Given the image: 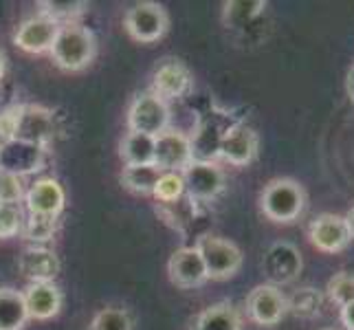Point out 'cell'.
<instances>
[{"mask_svg":"<svg viewBox=\"0 0 354 330\" xmlns=\"http://www.w3.org/2000/svg\"><path fill=\"white\" fill-rule=\"evenodd\" d=\"M152 196L163 205L178 203L183 196H185V181H183V174L180 172H163L152 192Z\"/></svg>","mask_w":354,"mask_h":330,"instance_id":"obj_27","label":"cell"},{"mask_svg":"<svg viewBox=\"0 0 354 330\" xmlns=\"http://www.w3.org/2000/svg\"><path fill=\"white\" fill-rule=\"evenodd\" d=\"M5 71H7V59H5V53L0 51V80L5 77Z\"/></svg>","mask_w":354,"mask_h":330,"instance_id":"obj_35","label":"cell"},{"mask_svg":"<svg viewBox=\"0 0 354 330\" xmlns=\"http://www.w3.org/2000/svg\"><path fill=\"white\" fill-rule=\"evenodd\" d=\"M346 223H348V229H350V234H352V238H354V207L348 212V216H346Z\"/></svg>","mask_w":354,"mask_h":330,"instance_id":"obj_34","label":"cell"},{"mask_svg":"<svg viewBox=\"0 0 354 330\" xmlns=\"http://www.w3.org/2000/svg\"><path fill=\"white\" fill-rule=\"evenodd\" d=\"M266 9L262 0H234L225 3V24L229 29H244Z\"/></svg>","mask_w":354,"mask_h":330,"instance_id":"obj_25","label":"cell"},{"mask_svg":"<svg viewBox=\"0 0 354 330\" xmlns=\"http://www.w3.org/2000/svg\"><path fill=\"white\" fill-rule=\"evenodd\" d=\"M20 199H24L22 178L0 172V203H14V205H18Z\"/></svg>","mask_w":354,"mask_h":330,"instance_id":"obj_31","label":"cell"},{"mask_svg":"<svg viewBox=\"0 0 354 330\" xmlns=\"http://www.w3.org/2000/svg\"><path fill=\"white\" fill-rule=\"evenodd\" d=\"M7 141H9V139H7V134L3 132V128H0V148H3V145H5Z\"/></svg>","mask_w":354,"mask_h":330,"instance_id":"obj_36","label":"cell"},{"mask_svg":"<svg viewBox=\"0 0 354 330\" xmlns=\"http://www.w3.org/2000/svg\"><path fill=\"white\" fill-rule=\"evenodd\" d=\"M57 33H59V24L38 14L18 24V29L14 33V44L24 53H46L51 51Z\"/></svg>","mask_w":354,"mask_h":330,"instance_id":"obj_11","label":"cell"},{"mask_svg":"<svg viewBox=\"0 0 354 330\" xmlns=\"http://www.w3.org/2000/svg\"><path fill=\"white\" fill-rule=\"evenodd\" d=\"M18 268L31 284L53 282L59 273V258L51 249L29 247V249H24L22 255L18 258Z\"/></svg>","mask_w":354,"mask_h":330,"instance_id":"obj_18","label":"cell"},{"mask_svg":"<svg viewBox=\"0 0 354 330\" xmlns=\"http://www.w3.org/2000/svg\"><path fill=\"white\" fill-rule=\"evenodd\" d=\"M194 161L189 134L169 128L154 141V165L161 172H183Z\"/></svg>","mask_w":354,"mask_h":330,"instance_id":"obj_7","label":"cell"},{"mask_svg":"<svg viewBox=\"0 0 354 330\" xmlns=\"http://www.w3.org/2000/svg\"><path fill=\"white\" fill-rule=\"evenodd\" d=\"M322 330H335V328H322Z\"/></svg>","mask_w":354,"mask_h":330,"instance_id":"obj_37","label":"cell"},{"mask_svg":"<svg viewBox=\"0 0 354 330\" xmlns=\"http://www.w3.org/2000/svg\"><path fill=\"white\" fill-rule=\"evenodd\" d=\"M328 297H330L339 309H344L346 304L354 302V273L341 271L337 273L330 282H328Z\"/></svg>","mask_w":354,"mask_h":330,"instance_id":"obj_30","label":"cell"},{"mask_svg":"<svg viewBox=\"0 0 354 330\" xmlns=\"http://www.w3.org/2000/svg\"><path fill=\"white\" fill-rule=\"evenodd\" d=\"M40 14L48 20L62 24H75L88 11V3L84 0H40Z\"/></svg>","mask_w":354,"mask_h":330,"instance_id":"obj_24","label":"cell"},{"mask_svg":"<svg viewBox=\"0 0 354 330\" xmlns=\"http://www.w3.org/2000/svg\"><path fill=\"white\" fill-rule=\"evenodd\" d=\"M306 205V194L297 181L275 178L260 194V210L273 223H292Z\"/></svg>","mask_w":354,"mask_h":330,"instance_id":"obj_2","label":"cell"},{"mask_svg":"<svg viewBox=\"0 0 354 330\" xmlns=\"http://www.w3.org/2000/svg\"><path fill=\"white\" fill-rule=\"evenodd\" d=\"M161 169L154 163L150 165H126L124 172H121V183L124 187L134 192V194H143V196H152V192L156 187L158 178H161Z\"/></svg>","mask_w":354,"mask_h":330,"instance_id":"obj_23","label":"cell"},{"mask_svg":"<svg viewBox=\"0 0 354 330\" xmlns=\"http://www.w3.org/2000/svg\"><path fill=\"white\" fill-rule=\"evenodd\" d=\"M192 89V71L180 59H163L152 73V91L163 102H172L185 97Z\"/></svg>","mask_w":354,"mask_h":330,"instance_id":"obj_10","label":"cell"},{"mask_svg":"<svg viewBox=\"0 0 354 330\" xmlns=\"http://www.w3.org/2000/svg\"><path fill=\"white\" fill-rule=\"evenodd\" d=\"M29 320L24 295L16 288H0V330H22Z\"/></svg>","mask_w":354,"mask_h":330,"instance_id":"obj_21","label":"cell"},{"mask_svg":"<svg viewBox=\"0 0 354 330\" xmlns=\"http://www.w3.org/2000/svg\"><path fill=\"white\" fill-rule=\"evenodd\" d=\"M346 91H348V97L354 102V64L350 66L348 71V77H346Z\"/></svg>","mask_w":354,"mask_h":330,"instance_id":"obj_33","label":"cell"},{"mask_svg":"<svg viewBox=\"0 0 354 330\" xmlns=\"http://www.w3.org/2000/svg\"><path fill=\"white\" fill-rule=\"evenodd\" d=\"M55 115L53 110L35 104H20L14 139L38 148H46L55 137Z\"/></svg>","mask_w":354,"mask_h":330,"instance_id":"obj_6","label":"cell"},{"mask_svg":"<svg viewBox=\"0 0 354 330\" xmlns=\"http://www.w3.org/2000/svg\"><path fill=\"white\" fill-rule=\"evenodd\" d=\"M44 148L11 139L0 148V172L11 176H27L42 169Z\"/></svg>","mask_w":354,"mask_h":330,"instance_id":"obj_12","label":"cell"},{"mask_svg":"<svg viewBox=\"0 0 354 330\" xmlns=\"http://www.w3.org/2000/svg\"><path fill=\"white\" fill-rule=\"evenodd\" d=\"M154 137L139 132H128L121 141L119 154L126 165H150L154 163Z\"/></svg>","mask_w":354,"mask_h":330,"instance_id":"obj_22","label":"cell"},{"mask_svg":"<svg viewBox=\"0 0 354 330\" xmlns=\"http://www.w3.org/2000/svg\"><path fill=\"white\" fill-rule=\"evenodd\" d=\"M167 273L172 284H176L178 288H198L209 279L196 247L176 249L167 262Z\"/></svg>","mask_w":354,"mask_h":330,"instance_id":"obj_14","label":"cell"},{"mask_svg":"<svg viewBox=\"0 0 354 330\" xmlns=\"http://www.w3.org/2000/svg\"><path fill=\"white\" fill-rule=\"evenodd\" d=\"M64 187L55 178H40L24 192V205L29 214L57 218L64 210Z\"/></svg>","mask_w":354,"mask_h":330,"instance_id":"obj_17","label":"cell"},{"mask_svg":"<svg viewBox=\"0 0 354 330\" xmlns=\"http://www.w3.org/2000/svg\"><path fill=\"white\" fill-rule=\"evenodd\" d=\"M264 273L271 279V284H288L301 271V255L295 244L275 242L264 255Z\"/></svg>","mask_w":354,"mask_h":330,"instance_id":"obj_15","label":"cell"},{"mask_svg":"<svg viewBox=\"0 0 354 330\" xmlns=\"http://www.w3.org/2000/svg\"><path fill=\"white\" fill-rule=\"evenodd\" d=\"M57 231V218L53 216H40V214H29L24 218L22 234L31 242H48L53 240Z\"/></svg>","mask_w":354,"mask_h":330,"instance_id":"obj_26","label":"cell"},{"mask_svg":"<svg viewBox=\"0 0 354 330\" xmlns=\"http://www.w3.org/2000/svg\"><path fill=\"white\" fill-rule=\"evenodd\" d=\"M180 174L189 201H214L225 190V174L214 161H192Z\"/></svg>","mask_w":354,"mask_h":330,"instance_id":"obj_9","label":"cell"},{"mask_svg":"<svg viewBox=\"0 0 354 330\" xmlns=\"http://www.w3.org/2000/svg\"><path fill=\"white\" fill-rule=\"evenodd\" d=\"M24 304H27L29 320L46 322L62 311V293L53 282H38L29 284V288L22 293Z\"/></svg>","mask_w":354,"mask_h":330,"instance_id":"obj_19","label":"cell"},{"mask_svg":"<svg viewBox=\"0 0 354 330\" xmlns=\"http://www.w3.org/2000/svg\"><path fill=\"white\" fill-rule=\"evenodd\" d=\"M48 53H51L53 62L62 71L77 73V71L86 68L95 59L97 40H95L93 31L80 22L62 24Z\"/></svg>","mask_w":354,"mask_h":330,"instance_id":"obj_1","label":"cell"},{"mask_svg":"<svg viewBox=\"0 0 354 330\" xmlns=\"http://www.w3.org/2000/svg\"><path fill=\"white\" fill-rule=\"evenodd\" d=\"M209 279H229L242 266V251L223 236H203L196 244Z\"/></svg>","mask_w":354,"mask_h":330,"instance_id":"obj_4","label":"cell"},{"mask_svg":"<svg viewBox=\"0 0 354 330\" xmlns=\"http://www.w3.org/2000/svg\"><path fill=\"white\" fill-rule=\"evenodd\" d=\"M244 306H247V315L258 326H275L282 322V317L286 315L288 300L284 293L279 291V286L260 284L249 293Z\"/></svg>","mask_w":354,"mask_h":330,"instance_id":"obj_8","label":"cell"},{"mask_svg":"<svg viewBox=\"0 0 354 330\" xmlns=\"http://www.w3.org/2000/svg\"><path fill=\"white\" fill-rule=\"evenodd\" d=\"M22 225H24V216L20 205L0 203V240L22 234Z\"/></svg>","mask_w":354,"mask_h":330,"instance_id":"obj_29","label":"cell"},{"mask_svg":"<svg viewBox=\"0 0 354 330\" xmlns=\"http://www.w3.org/2000/svg\"><path fill=\"white\" fill-rule=\"evenodd\" d=\"M124 27L132 40L141 44L158 42L169 29V16L163 5L145 0L132 5L124 16Z\"/></svg>","mask_w":354,"mask_h":330,"instance_id":"obj_3","label":"cell"},{"mask_svg":"<svg viewBox=\"0 0 354 330\" xmlns=\"http://www.w3.org/2000/svg\"><path fill=\"white\" fill-rule=\"evenodd\" d=\"M169 106L154 93H143L132 100L128 108V128L130 132L148 134V137H158L165 130H169Z\"/></svg>","mask_w":354,"mask_h":330,"instance_id":"obj_5","label":"cell"},{"mask_svg":"<svg viewBox=\"0 0 354 330\" xmlns=\"http://www.w3.org/2000/svg\"><path fill=\"white\" fill-rule=\"evenodd\" d=\"M310 242L315 249H319L324 253H339L344 251L350 240L352 234L348 229L346 218H341L337 214H322L317 216L310 223Z\"/></svg>","mask_w":354,"mask_h":330,"instance_id":"obj_13","label":"cell"},{"mask_svg":"<svg viewBox=\"0 0 354 330\" xmlns=\"http://www.w3.org/2000/svg\"><path fill=\"white\" fill-rule=\"evenodd\" d=\"M88 330H132V317L126 309L108 306L93 317Z\"/></svg>","mask_w":354,"mask_h":330,"instance_id":"obj_28","label":"cell"},{"mask_svg":"<svg viewBox=\"0 0 354 330\" xmlns=\"http://www.w3.org/2000/svg\"><path fill=\"white\" fill-rule=\"evenodd\" d=\"M341 322L348 330H354V302L346 304L344 309H341Z\"/></svg>","mask_w":354,"mask_h":330,"instance_id":"obj_32","label":"cell"},{"mask_svg":"<svg viewBox=\"0 0 354 330\" xmlns=\"http://www.w3.org/2000/svg\"><path fill=\"white\" fill-rule=\"evenodd\" d=\"M194 330H242V320L231 302H218L196 317Z\"/></svg>","mask_w":354,"mask_h":330,"instance_id":"obj_20","label":"cell"},{"mask_svg":"<svg viewBox=\"0 0 354 330\" xmlns=\"http://www.w3.org/2000/svg\"><path fill=\"white\" fill-rule=\"evenodd\" d=\"M260 139L258 132L244 124H234L223 137L218 156H223L231 165H249L258 156Z\"/></svg>","mask_w":354,"mask_h":330,"instance_id":"obj_16","label":"cell"}]
</instances>
